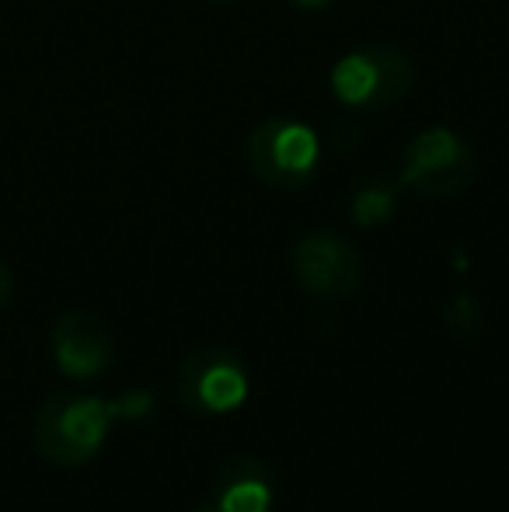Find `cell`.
Wrapping results in <instances>:
<instances>
[{
    "label": "cell",
    "mask_w": 509,
    "mask_h": 512,
    "mask_svg": "<svg viewBox=\"0 0 509 512\" xmlns=\"http://www.w3.org/2000/svg\"><path fill=\"white\" fill-rule=\"evenodd\" d=\"M109 401L84 391H56L35 408L32 443L53 467H84L105 446L112 429Z\"/></svg>",
    "instance_id": "1"
},
{
    "label": "cell",
    "mask_w": 509,
    "mask_h": 512,
    "mask_svg": "<svg viewBox=\"0 0 509 512\" xmlns=\"http://www.w3.org/2000/svg\"><path fill=\"white\" fill-rule=\"evenodd\" d=\"M415 88V60L391 42H370L332 67V95L353 112H387Z\"/></svg>",
    "instance_id": "2"
},
{
    "label": "cell",
    "mask_w": 509,
    "mask_h": 512,
    "mask_svg": "<svg viewBox=\"0 0 509 512\" xmlns=\"http://www.w3.org/2000/svg\"><path fill=\"white\" fill-rule=\"evenodd\" d=\"M478 178V150L461 133L433 126L415 133L401 150L398 182L422 199H450Z\"/></svg>",
    "instance_id": "3"
},
{
    "label": "cell",
    "mask_w": 509,
    "mask_h": 512,
    "mask_svg": "<svg viewBox=\"0 0 509 512\" xmlns=\"http://www.w3.org/2000/svg\"><path fill=\"white\" fill-rule=\"evenodd\" d=\"M248 168L269 189L293 192L304 189L318 175L321 143L311 126L297 119H265L248 133L245 143Z\"/></svg>",
    "instance_id": "4"
},
{
    "label": "cell",
    "mask_w": 509,
    "mask_h": 512,
    "mask_svg": "<svg viewBox=\"0 0 509 512\" xmlns=\"http://www.w3.org/2000/svg\"><path fill=\"white\" fill-rule=\"evenodd\" d=\"M290 265L300 290L314 300H328V304L353 300L363 290V279H367L360 248L346 234L325 227L297 237Z\"/></svg>",
    "instance_id": "5"
},
{
    "label": "cell",
    "mask_w": 509,
    "mask_h": 512,
    "mask_svg": "<svg viewBox=\"0 0 509 512\" xmlns=\"http://www.w3.org/2000/svg\"><path fill=\"white\" fill-rule=\"evenodd\" d=\"M175 398L189 415H231L248 401V366L231 345H203L178 363Z\"/></svg>",
    "instance_id": "6"
},
{
    "label": "cell",
    "mask_w": 509,
    "mask_h": 512,
    "mask_svg": "<svg viewBox=\"0 0 509 512\" xmlns=\"http://www.w3.org/2000/svg\"><path fill=\"white\" fill-rule=\"evenodd\" d=\"M49 345H53V359L60 373L74 380H91L105 373L112 363V352H116V338H112L105 317L84 307L63 310L56 317L53 331H49Z\"/></svg>",
    "instance_id": "7"
},
{
    "label": "cell",
    "mask_w": 509,
    "mask_h": 512,
    "mask_svg": "<svg viewBox=\"0 0 509 512\" xmlns=\"http://www.w3.org/2000/svg\"><path fill=\"white\" fill-rule=\"evenodd\" d=\"M276 499V478L255 453H231L213 478V506L220 512H269Z\"/></svg>",
    "instance_id": "8"
},
{
    "label": "cell",
    "mask_w": 509,
    "mask_h": 512,
    "mask_svg": "<svg viewBox=\"0 0 509 512\" xmlns=\"http://www.w3.org/2000/svg\"><path fill=\"white\" fill-rule=\"evenodd\" d=\"M398 199H401V182H398V178L370 175L353 189L349 213H353L356 227L374 230V227H384V223L398 213Z\"/></svg>",
    "instance_id": "9"
},
{
    "label": "cell",
    "mask_w": 509,
    "mask_h": 512,
    "mask_svg": "<svg viewBox=\"0 0 509 512\" xmlns=\"http://www.w3.org/2000/svg\"><path fill=\"white\" fill-rule=\"evenodd\" d=\"M443 324L457 342H475L485 331V307L475 293H454L443 307Z\"/></svg>",
    "instance_id": "10"
},
{
    "label": "cell",
    "mask_w": 509,
    "mask_h": 512,
    "mask_svg": "<svg viewBox=\"0 0 509 512\" xmlns=\"http://www.w3.org/2000/svg\"><path fill=\"white\" fill-rule=\"evenodd\" d=\"M112 418H147L154 411V394L150 391H126L123 398L109 401Z\"/></svg>",
    "instance_id": "11"
},
{
    "label": "cell",
    "mask_w": 509,
    "mask_h": 512,
    "mask_svg": "<svg viewBox=\"0 0 509 512\" xmlns=\"http://www.w3.org/2000/svg\"><path fill=\"white\" fill-rule=\"evenodd\" d=\"M360 136H363V129L356 126V122L349 119V115H346V119L335 122V129H332V143H335V150H339V154H342V150H353Z\"/></svg>",
    "instance_id": "12"
},
{
    "label": "cell",
    "mask_w": 509,
    "mask_h": 512,
    "mask_svg": "<svg viewBox=\"0 0 509 512\" xmlns=\"http://www.w3.org/2000/svg\"><path fill=\"white\" fill-rule=\"evenodd\" d=\"M7 297H11V269L0 262V307L7 304Z\"/></svg>",
    "instance_id": "13"
},
{
    "label": "cell",
    "mask_w": 509,
    "mask_h": 512,
    "mask_svg": "<svg viewBox=\"0 0 509 512\" xmlns=\"http://www.w3.org/2000/svg\"><path fill=\"white\" fill-rule=\"evenodd\" d=\"M293 7H300V11H325V7H332L335 0H290Z\"/></svg>",
    "instance_id": "14"
},
{
    "label": "cell",
    "mask_w": 509,
    "mask_h": 512,
    "mask_svg": "<svg viewBox=\"0 0 509 512\" xmlns=\"http://www.w3.org/2000/svg\"><path fill=\"white\" fill-rule=\"evenodd\" d=\"M192 512H220V509L213 506V502H203V506H196V509H192Z\"/></svg>",
    "instance_id": "15"
},
{
    "label": "cell",
    "mask_w": 509,
    "mask_h": 512,
    "mask_svg": "<svg viewBox=\"0 0 509 512\" xmlns=\"http://www.w3.org/2000/svg\"><path fill=\"white\" fill-rule=\"evenodd\" d=\"M217 4H231V0H217Z\"/></svg>",
    "instance_id": "16"
}]
</instances>
